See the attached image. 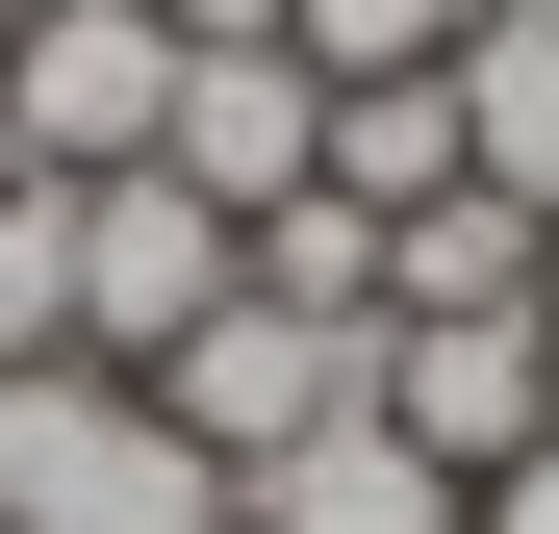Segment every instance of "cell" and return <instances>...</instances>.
I'll return each instance as SVG.
<instances>
[{
    "instance_id": "1",
    "label": "cell",
    "mask_w": 559,
    "mask_h": 534,
    "mask_svg": "<svg viewBox=\"0 0 559 534\" xmlns=\"http://www.w3.org/2000/svg\"><path fill=\"white\" fill-rule=\"evenodd\" d=\"M0 534H229V459L103 356H26L0 382Z\"/></svg>"
},
{
    "instance_id": "2",
    "label": "cell",
    "mask_w": 559,
    "mask_h": 534,
    "mask_svg": "<svg viewBox=\"0 0 559 534\" xmlns=\"http://www.w3.org/2000/svg\"><path fill=\"white\" fill-rule=\"evenodd\" d=\"M153 407L204 432L229 484H280V459H306V432H356V407H382V331H356V306H254V281H229L204 331L153 356Z\"/></svg>"
},
{
    "instance_id": "3",
    "label": "cell",
    "mask_w": 559,
    "mask_h": 534,
    "mask_svg": "<svg viewBox=\"0 0 559 534\" xmlns=\"http://www.w3.org/2000/svg\"><path fill=\"white\" fill-rule=\"evenodd\" d=\"M0 103H26V178H153L178 26H153V0H26V26H0Z\"/></svg>"
},
{
    "instance_id": "4",
    "label": "cell",
    "mask_w": 559,
    "mask_h": 534,
    "mask_svg": "<svg viewBox=\"0 0 559 534\" xmlns=\"http://www.w3.org/2000/svg\"><path fill=\"white\" fill-rule=\"evenodd\" d=\"M534 331H559V306H382V432H407L432 484H509L534 432H559Z\"/></svg>"
},
{
    "instance_id": "5",
    "label": "cell",
    "mask_w": 559,
    "mask_h": 534,
    "mask_svg": "<svg viewBox=\"0 0 559 534\" xmlns=\"http://www.w3.org/2000/svg\"><path fill=\"white\" fill-rule=\"evenodd\" d=\"M204 306H229V204H178V178H76V356L153 382Z\"/></svg>"
},
{
    "instance_id": "6",
    "label": "cell",
    "mask_w": 559,
    "mask_h": 534,
    "mask_svg": "<svg viewBox=\"0 0 559 534\" xmlns=\"http://www.w3.org/2000/svg\"><path fill=\"white\" fill-rule=\"evenodd\" d=\"M153 178H178V204H306V178H331V76L306 51H178V128H153Z\"/></svg>"
},
{
    "instance_id": "7",
    "label": "cell",
    "mask_w": 559,
    "mask_h": 534,
    "mask_svg": "<svg viewBox=\"0 0 559 534\" xmlns=\"http://www.w3.org/2000/svg\"><path fill=\"white\" fill-rule=\"evenodd\" d=\"M457 178L559 229V0H484L457 26Z\"/></svg>"
},
{
    "instance_id": "8",
    "label": "cell",
    "mask_w": 559,
    "mask_h": 534,
    "mask_svg": "<svg viewBox=\"0 0 559 534\" xmlns=\"http://www.w3.org/2000/svg\"><path fill=\"white\" fill-rule=\"evenodd\" d=\"M229 509H254V534H457V484L407 459L382 407H356V432H306V459H280V484H229Z\"/></svg>"
},
{
    "instance_id": "9",
    "label": "cell",
    "mask_w": 559,
    "mask_h": 534,
    "mask_svg": "<svg viewBox=\"0 0 559 534\" xmlns=\"http://www.w3.org/2000/svg\"><path fill=\"white\" fill-rule=\"evenodd\" d=\"M331 204H356V229L457 204V76H331Z\"/></svg>"
},
{
    "instance_id": "10",
    "label": "cell",
    "mask_w": 559,
    "mask_h": 534,
    "mask_svg": "<svg viewBox=\"0 0 559 534\" xmlns=\"http://www.w3.org/2000/svg\"><path fill=\"white\" fill-rule=\"evenodd\" d=\"M382 306H559V229L457 178V204H407V229H382Z\"/></svg>"
},
{
    "instance_id": "11",
    "label": "cell",
    "mask_w": 559,
    "mask_h": 534,
    "mask_svg": "<svg viewBox=\"0 0 559 534\" xmlns=\"http://www.w3.org/2000/svg\"><path fill=\"white\" fill-rule=\"evenodd\" d=\"M76 356V178H0V382Z\"/></svg>"
},
{
    "instance_id": "12",
    "label": "cell",
    "mask_w": 559,
    "mask_h": 534,
    "mask_svg": "<svg viewBox=\"0 0 559 534\" xmlns=\"http://www.w3.org/2000/svg\"><path fill=\"white\" fill-rule=\"evenodd\" d=\"M457 26H484V0H280L306 76H457Z\"/></svg>"
},
{
    "instance_id": "13",
    "label": "cell",
    "mask_w": 559,
    "mask_h": 534,
    "mask_svg": "<svg viewBox=\"0 0 559 534\" xmlns=\"http://www.w3.org/2000/svg\"><path fill=\"white\" fill-rule=\"evenodd\" d=\"M457 534H559V432H534L509 484H457Z\"/></svg>"
},
{
    "instance_id": "14",
    "label": "cell",
    "mask_w": 559,
    "mask_h": 534,
    "mask_svg": "<svg viewBox=\"0 0 559 534\" xmlns=\"http://www.w3.org/2000/svg\"><path fill=\"white\" fill-rule=\"evenodd\" d=\"M153 26H178V51H280V0H153Z\"/></svg>"
},
{
    "instance_id": "15",
    "label": "cell",
    "mask_w": 559,
    "mask_h": 534,
    "mask_svg": "<svg viewBox=\"0 0 559 534\" xmlns=\"http://www.w3.org/2000/svg\"><path fill=\"white\" fill-rule=\"evenodd\" d=\"M0 178H26V103H0Z\"/></svg>"
},
{
    "instance_id": "16",
    "label": "cell",
    "mask_w": 559,
    "mask_h": 534,
    "mask_svg": "<svg viewBox=\"0 0 559 534\" xmlns=\"http://www.w3.org/2000/svg\"><path fill=\"white\" fill-rule=\"evenodd\" d=\"M534 382H559V331H534Z\"/></svg>"
},
{
    "instance_id": "17",
    "label": "cell",
    "mask_w": 559,
    "mask_h": 534,
    "mask_svg": "<svg viewBox=\"0 0 559 534\" xmlns=\"http://www.w3.org/2000/svg\"><path fill=\"white\" fill-rule=\"evenodd\" d=\"M229 534H254V509H229Z\"/></svg>"
}]
</instances>
